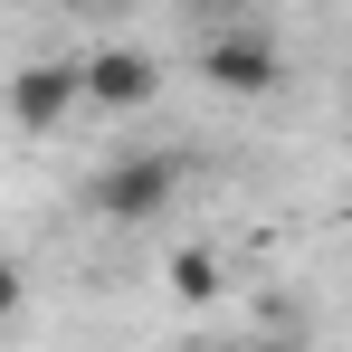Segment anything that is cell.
<instances>
[{
    "label": "cell",
    "instance_id": "1",
    "mask_svg": "<svg viewBox=\"0 0 352 352\" xmlns=\"http://www.w3.org/2000/svg\"><path fill=\"white\" fill-rule=\"evenodd\" d=\"M181 190V162L172 153H115L105 172H96V219H115V229H143V219H162Z\"/></svg>",
    "mask_w": 352,
    "mask_h": 352
},
{
    "label": "cell",
    "instance_id": "2",
    "mask_svg": "<svg viewBox=\"0 0 352 352\" xmlns=\"http://www.w3.org/2000/svg\"><path fill=\"white\" fill-rule=\"evenodd\" d=\"M76 105H86V58H29V67H10V124H19V133H67Z\"/></svg>",
    "mask_w": 352,
    "mask_h": 352
},
{
    "label": "cell",
    "instance_id": "3",
    "mask_svg": "<svg viewBox=\"0 0 352 352\" xmlns=\"http://www.w3.org/2000/svg\"><path fill=\"white\" fill-rule=\"evenodd\" d=\"M200 76H210L219 96H267V86H276V38H267V29H210Z\"/></svg>",
    "mask_w": 352,
    "mask_h": 352
},
{
    "label": "cell",
    "instance_id": "4",
    "mask_svg": "<svg viewBox=\"0 0 352 352\" xmlns=\"http://www.w3.org/2000/svg\"><path fill=\"white\" fill-rule=\"evenodd\" d=\"M162 96V67L143 58V48H96L86 58V105H105V115H143Z\"/></svg>",
    "mask_w": 352,
    "mask_h": 352
},
{
    "label": "cell",
    "instance_id": "5",
    "mask_svg": "<svg viewBox=\"0 0 352 352\" xmlns=\"http://www.w3.org/2000/svg\"><path fill=\"white\" fill-rule=\"evenodd\" d=\"M172 295L181 305H219V257H210V248H181L172 257Z\"/></svg>",
    "mask_w": 352,
    "mask_h": 352
},
{
    "label": "cell",
    "instance_id": "6",
    "mask_svg": "<svg viewBox=\"0 0 352 352\" xmlns=\"http://www.w3.org/2000/svg\"><path fill=\"white\" fill-rule=\"evenodd\" d=\"M19 305H29V276H19V257H0V324H10Z\"/></svg>",
    "mask_w": 352,
    "mask_h": 352
},
{
    "label": "cell",
    "instance_id": "7",
    "mask_svg": "<svg viewBox=\"0 0 352 352\" xmlns=\"http://www.w3.org/2000/svg\"><path fill=\"white\" fill-rule=\"evenodd\" d=\"M248 352H305V343H286V333H267V343H248Z\"/></svg>",
    "mask_w": 352,
    "mask_h": 352
}]
</instances>
